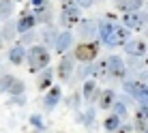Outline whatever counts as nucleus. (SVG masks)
<instances>
[{
    "label": "nucleus",
    "instance_id": "32",
    "mask_svg": "<svg viewBox=\"0 0 148 133\" xmlns=\"http://www.w3.org/2000/svg\"><path fill=\"white\" fill-rule=\"evenodd\" d=\"M146 39H148V30H146Z\"/></svg>",
    "mask_w": 148,
    "mask_h": 133
},
{
    "label": "nucleus",
    "instance_id": "16",
    "mask_svg": "<svg viewBox=\"0 0 148 133\" xmlns=\"http://www.w3.org/2000/svg\"><path fill=\"white\" fill-rule=\"evenodd\" d=\"M58 101H60V88H58V86H52V88H49V93H47V97H45V101H43L45 110H52Z\"/></svg>",
    "mask_w": 148,
    "mask_h": 133
},
{
    "label": "nucleus",
    "instance_id": "1",
    "mask_svg": "<svg viewBox=\"0 0 148 133\" xmlns=\"http://www.w3.org/2000/svg\"><path fill=\"white\" fill-rule=\"evenodd\" d=\"M49 60H52V56L49 52L43 47V45H32V47H28V69L30 73H39V71H43L45 66L49 64Z\"/></svg>",
    "mask_w": 148,
    "mask_h": 133
},
{
    "label": "nucleus",
    "instance_id": "24",
    "mask_svg": "<svg viewBox=\"0 0 148 133\" xmlns=\"http://www.w3.org/2000/svg\"><path fill=\"white\" fill-rule=\"evenodd\" d=\"M9 93H11L13 97H15V95L19 97V95L24 93V82H22V80H13V84H11V88H9Z\"/></svg>",
    "mask_w": 148,
    "mask_h": 133
},
{
    "label": "nucleus",
    "instance_id": "15",
    "mask_svg": "<svg viewBox=\"0 0 148 133\" xmlns=\"http://www.w3.org/2000/svg\"><path fill=\"white\" fill-rule=\"evenodd\" d=\"M71 43H73V37H71V32H60V37L56 39V49H58L60 54H64V52L71 47Z\"/></svg>",
    "mask_w": 148,
    "mask_h": 133
},
{
    "label": "nucleus",
    "instance_id": "12",
    "mask_svg": "<svg viewBox=\"0 0 148 133\" xmlns=\"http://www.w3.org/2000/svg\"><path fill=\"white\" fill-rule=\"evenodd\" d=\"M97 103H99L101 110H110V107L116 103L114 90H101V93H99V99H97Z\"/></svg>",
    "mask_w": 148,
    "mask_h": 133
},
{
    "label": "nucleus",
    "instance_id": "26",
    "mask_svg": "<svg viewBox=\"0 0 148 133\" xmlns=\"http://www.w3.org/2000/svg\"><path fill=\"white\" fill-rule=\"evenodd\" d=\"M135 99L140 101V105H148V86H146V88L142 90V93L137 95V97H135Z\"/></svg>",
    "mask_w": 148,
    "mask_h": 133
},
{
    "label": "nucleus",
    "instance_id": "4",
    "mask_svg": "<svg viewBox=\"0 0 148 133\" xmlns=\"http://www.w3.org/2000/svg\"><path fill=\"white\" fill-rule=\"evenodd\" d=\"M122 24L131 30H142L144 26H148V13L146 11H129L122 15Z\"/></svg>",
    "mask_w": 148,
    "mask_h": 133
},
{
    "label": "nucleus",
    "instance_id": "14",
    "mask_svg": "<svg viewBox=\"0 0 148 133\" xmlns=\"http://www.w3.org/2000/svg\"><path fill=\"white\" fill-rule=\"evenodd\" d=\"M122 86H125V90H127V93H129L131 97H137V95H140L142 90H144L146 86H148V84H144V82H140V80H129V82H125Z\"/></svg>",
    "mask_w": 148,
    "mask_h": 133
},
{
    "label": "nucleus",
    "instance_id": "29",
    "mask_svg": "<svg viewBox=\"0 0 148 133\" xmlns=\"http://www.w3.org/2000/svg\"><path fill=\"white\" fill-rule=\"evenodd\" d=\"M52 32H54V30H52V28H45V30H43V39H45V41H49V39H54V34H52Z\"/></svg>",
    "mask_w": 148,
    "mask_h": 133
},
{
    "label": "nucleus",
    "instance_id": "17",
    "mask_svg": "<svg viewBox=\"0 0 148 133\" xmlns=\"http://www.w3.org/2000/svg\"><path fill=\"white\" fill-rule=\"evenodd\" d=\"M135 127L142 131L148 127V105H140V110L135 114Z\"/></svg>",
    "mask_w": 148,
    "mask_h": 133
},
{
    "label": "nucleus",
    "instance_id": "5",
    "mask_svg": "<svg viewBox=\"0 0 148 133\" xmlns=\"http://www.w3.org/2000/svg\"><path fill=\"white\" fill-rule=\"evenodd\" d=\"M97 54H99V45L88 43V41H82L77 47H75V52H73V56L79 60V62H90V60L97 58Z\"/></svg>",
    "mask_w": 148,
    "mask_h": 133
},
{
    "label": "nucleus",
    "instance_id": "31",
    "mask_svg": "<svg viewBox=\"0 0 148 133\" xmlns=\"http://www.w3.org/2000/svg\"><path fill=\"white\" fill-rule=\"evenodd\" d=\"M144 133H148V127H146V129H144Z\"/></svg>",
    "mask_w": 148,
    "mask_h": 133
},
{
    "label": "nucleus",
    "instance_id": "21",
    "mask_svg": "<svg viewBox=\"0 0 148 133\" xmlns=\"http://www.w3.org/2000/svg\"><path fill=\"white\" fill-rule=\"evenodd\" d=\"M95 90H97V82H95V77H92V80H86V82H84V97H86V99H92ZM95 97L99 99V93H97Z\"/></svg>",
    "mask_w": 148,
    "mask_h": 133
},
{
    "label": "nucleus",
    "instance_id": "7",
    "mask_svg": "<svg viewBox=\"0 0 148 133\" xmlns=\"http://www.w3.org/2000/svg\"><path fill=\"white\" fill-rule=\"evenodd\" d=\"M32 13L37 17V22H49V17H52L49 2L47 0H32Z\"/></svg>",
    "mask_w": 148,
    "mask_h": 133
},
{
    "label": "nucleus",
    "instance_id": "19",
    "mask_svg": "<svg viewBox=\"0 0 148 133\" xmlns=\"http://www.w3.org/2000/svg\"><path fill=\"white\" fill-rule=\"evenodd\" d=\"M120 125H122V118L118 114H112V116H108L105 118V122H103V127L108 131H116V129H120Z\"/></svg>",
    "mask_w": 148,
    "mask_h": 133
},
{
    "label": "nucleus",
    "instance_id": "20",
    "mask_svg": "<svg viewBox=\"0 0 148 133\" xmlns=\"http://www.w3.org/2000/svg\"><path fill=\"white\" fill-rule=\"evenodd\" d=\"M49 84H52V71H49V69H43V73H41L37 86H39V90H47Z\"/></svg>",
    "mask_w": 148,
    "mask_h": 133
},
{
    "label": "nucleus",
    "instance_id": "13",
    "mask_svg": "<svg viewBox=\"0 0 148 133\" xmlns=\"http://www.w3.org/2000/svg\"><path fill=\"white\" fill-rule=\"evenodd\" d=\"M26 56H28V49H24V45H13V47L9 49V60H11L13 64H22Z\"/></svg>",
    "mask_w": 148,
    "mask_h": 133
},
{
    "label": "nucleus",
    "instance_id": "25",
    "mask_svg": "<svg viewBox=\"0 0 148 133\" xmlns=\"http://www.w3.org/2000/svg\"><path fill=\"white\" fill-rule=\"evenodd\" d=\"M112 107H114V114H118L120 118H125V116H127V105L122 103V101H116Z\"/></svg>",
    "mask_w": 148,
    "mask_h": 133
},
{
    "label": "nucleus",
    "instance_id": "23",
    "mask_svg": "<svg viewBox=\"0 0 148 133\" xmlns=\"http://www.w3.org/2000/svg\"><path fill=\"white\" fill-rule=\"evenodd\" d=\"M13 75H2L0 77V93H9V88H11V84H13Z\"/></svg>",
    "mask_w": 148,
    "mask_h": 133
},
{
    "label": "nucleus",
    "instance_id": "11",
    "mask_svg": "<svg viewBox=\"0 0 148 133\" xmlns=\"http://www.w3.org/2000/svg\"><path fill=\"white\" fill-rule=\"evenodd\" d=\"M75 58V56H73ZM73 58L71 56H64L62 60H60V66H58V77L62 82H67L71 77V73H73Z\"/></svg>",
    "mask_w": 148,
    "mask_h": 133
},
{
    "label": "nucleus",
    "instance_id": "22",
    "mask_svg": "<svg viewBox=\"0 0 148 133\" xmlns=\"http://www.w3.org/2000/svg\"><path fill=\"white\" fill-rule=\"evenodd\" d=\"M13 15V0H0V17L7 19Z\"/></svg>",
    "mask_w": 148,
    "mask_h": 133
},
{
    "label": "nucleus",
    "instance_id": "3",
    "mask_svg": "<svg viewBox=\"0 0 148 133\" xmlns=\"http://www.w3.org/2000/svg\"><path fill=\"white\" fill-rule=\"evenodd\" d=\"M129 39H131V28H127V26H118V24H116V26L112 28V32H110L103 41H101V43L110 45V47H118V45H125Z\"/></svg>",
    "mask_w": 148,
    "mask_h": 133
},
{
    "label": "nucleus",
    "instance_id": "18",
    "mask_svg": "<svg viewBox=\"0 0 148 133\" xmlns=\"http://www.w3.org/2000/svg\"><path fill=\"white\" fill-rule=\"evenodd\" d=\"M142 7H144V0H125V2L118 4V9H120V11H125V13H129V11H140Z\"/></svg>",
    "mask_w": 148,
    "mask_h": 133
},
{
    "label": "nucleus",
    "instance_id": "10",
    "mask_svg": "<svg viewBox=\"0 0 148 133\" xmlns=\"http://www.w3.org/2000/svg\"><path fill=\"white\" fill-rule=\"evenodd\" d=\"M34 24H37V17H34V13H24L22 15V19L17 22V32H22V34H26L30 32V30L34 28Z\"/></svg>",
    "mask_w": 148,
    "mask_h": 133
},
{
    "label": "nucleus",
    "instance_id": "27",
    "mask_svg": "<svg viewBox=\"0 0 148 133\" xmlns=\"http://www.w3.org/2000/svg\"><path fill=\"white\" fill-rule=\"evenodd\" d=\"M30 122H32V125L37 127V129H43V122H41V116H32V118H30Z\"/></svg>",
    "mask_w": 148,
    "mask_h": 133
},
{
    "label": "nucleus",
    "instance_id": "2",
    "mask_svg": "<svg viewBox=\"0 0 148 133\" xmlns=\"http://www.w3.org/2000/svg\"><path fill=\"white\" fill-rule=\"evenodd\" d=\"M82 7H77L75 2H64L62 4V13H60V24H62L64 28H73L75 24L82 22Z\"/></svg>",
    "mask_w": 148,
    "mask_h": 133
},
{
    "label": "nucleus",
    "instance_id": "30",
    "mask_svg": "<svg viewBox=\"0 0 148 133\" xmlns=\"http://www.w3.org/2000/svg\"><path fill=\"white\" fill-rule=\"evenodd\" d=\"M120 2H125V0H116V4H120Z\"/></svg>",
    "mask_w": 148,
    "mask_h": 133
},
{
    "label": "nucleus",
    "instance_id": "28",
    "mask_svg": "<svg viewBox=\"0 0 148 133\" xmlns=\"http://www.w3.org/2000/svg\"><path fill=\"white\" fill-rule=\"evenodd\" d=\"M75 4H77V7H84V9H88L90 4H92V0H73Z\"/></svg>",
    "mask_w": 148,
    "mask_h": 133
},
{
    "label": "nucleus",
    "instance_id": "9",
    "mask_svg": "<svg viewBox=\"0 0 148 133\" xmlns=\"http://www.w3.org/2000/svg\"><path fill=\"white\" fill-rule=\"evenodd\" d=\"M125 49L129 56H135V58H142V56L146 54V41L142 39H129L125 43Z\"/></svg>",
    "mask_w": 148,
    "mask_h": 133
},
{
    "label": "nucleus",
    "instance_id": "6",
    "mask_svg": "<svg viewBox=\"0 0 148 133\" xmlns=\"http://www.w3.org/2000/svg\"><path fill=\"white\" fill-rule=\"evenodd\" d=\"M108 71H110V77H116V80H122L127 73V64L120 56H108Z\"/></svg>",
    "mask_w": 148,
    "mask_h": 133
},
{
    "label": "nucleus",
    "instance_id": "8",
    "mask_svg": "<svg viewBox=\"0 0 148 133\" xmlns=\"http://www.w3.org/2000/svg\"><path fill=\"white\" fill-rule=\"evenodd\" d=\"M97 34H99V22H95V19H86V22L79 26L82 41H90V39H95Z\"/></svg>",
    "mask_w": 148,
    "mask_h": 133
}]
</instances>
